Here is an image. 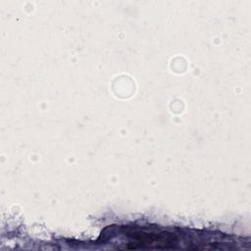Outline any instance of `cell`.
<instances>
[{
  "instance_id": "cell-1",
  "label": "cell",
  "mask_w": 251,
  "mask_h": 251,
  "mask_svg": "<svg viewBox=\"0 0 251 251\" xmlns=\"http://www.w3.org/2000/svg\"><path fill=\"white\" fill-rule=\"evenodd\" d=\"M128 249L139 248H158L170 249L175 248L177 243V236L174 233L163 230L147 229L145 227L134 228L128 233Z\"/></svg>"
}]
</instances>
